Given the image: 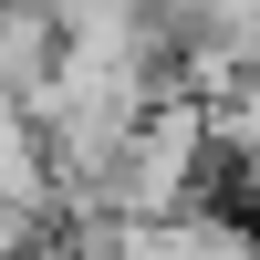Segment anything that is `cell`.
Masks as SVG:
<instances>
[{
  "label": "cell",
  "mask_w": 260,
  "mask_h": 260,
  "mask_svg": "<svg viewBox=\"0 0 260 260\" xmlns=\"http://www.w3.org/2000/svg\"><path fill=\"white\" fill-rule=\"evenodd\" d=\"M208 104H187L177 83L156 94V115L136 125V146H125L115 167V229H156V219H187L198 208V167H208Z\"/></svg>",
  "instance_id": "1"
},
{
  "label": "cell",
  "mask_w": 260,
  "mask_h": 260,
  "mask_svg": "<svg viewBox=\"0 0 260 260\" xmlns=\"http://www.w3.org/2000/svg\"><path fill=\"white\" fill-rule=\"evenodd\" d=\"M115 260H260V240L229 208H187V219H156V229H115Z\"/></svg>",
  "instance_id": "2"
},
{
  "label": "cell",
  "mask_w": 260,
  "mask_h": 260,
  "mask_svg": "<svg viewBox=\"0 0 260 260\" xmlns=\"http://www.w3.org/2000/svg\"><path fill=\"white\" fill-rule=\"evenodd\" d=\"M0 208H31V219L62 208V187H52V136H42L21 104H0Z\"/></svg>",
  "instance_id": "3"
}]
</instances>
